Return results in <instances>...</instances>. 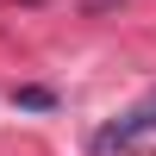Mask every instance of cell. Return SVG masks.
<instances>
[{"label":"cell","mask_w":156,"mask_h":156,"mask_svg":"<svg viewBox=\"0 0 156 156\" xmlns=\"http://www.w3.org/2000/svg\"><path fill=\"white\" fill-rule=\"evenodd\" d=\"M144 137H156V87L144 100H131L119 119H106L94 137H87V150H94V156H119V150H137Z\"/></svg>","instance_id":"obj_1"},{"label":"cell","mask_w":156,"mask_h":156,"mask_svg":"<svg viewBox=\"0 0 156 156\" xmlns=\"http://www.w3.org/2000/svg\"><path fill=\"white\" fill-rule=\"evenodd\" d=\"M12 100H19V106H50V94H44V87H19Z\"/></svg>","instance_id":"obj_2"},{"label":"cell","mask_w":156,"mask_h":156,"mask_svg":"<svg viewBox=\"0 0 156 156\" xmlns=\"http://www.w3.org/2000/svg\"><path fill=\"white\" fill-rule=\"evenodd\" d=\"M87 6H112V0H87Z\"/></svg>","instance_id":"obj_3"},{"label":"cell","mask_w":156,"mask_h":156,"mask_svg":"<svg viewBox=\"0 0 156 156\" xmlns=\"http://www.w3.org/2000/svg\"><path fill=\"white\" fill-rule=\"evenodd\" d=\"M31 6H37V0H31Z\"/></svg>","instance_id":"obj_4"}]
</instances>
